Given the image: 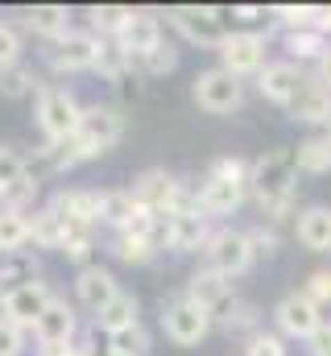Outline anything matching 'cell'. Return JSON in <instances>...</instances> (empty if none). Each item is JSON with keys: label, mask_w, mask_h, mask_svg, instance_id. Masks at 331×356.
Here are the masks:
<instances>
[{"label": "cell", "mask_w": 331, "mask_h": 356, "mask_svg": "<svg viewBox=\"0 0 331 356\" xmlns=\"http://www.w3.org/2000/svg\"><path fill=\"white\" fill-rule=\"evenodd\" d=\"M120 133H124V116L116 112V108H83L79 124H75V133L63 141V145H46V154L54 158V166H79L87 158H99V154H108L116 141H120Z\"/></svg>", "instance_id": "1"}, {"label": "cell", "mask_w": 331, "mask_h": 356, "mask_svg": "<svg viewBox=\"0 0 331 356\" xmlns=\"http://www.w3.org/2000/svg\"><path fill=\"white\" fill-rule=\"evenodd\" d=\"M294 178H298V166H294V154L290 149H273L265 158L252 162L248 170V186L261 203L265 216H282L294 199Z\"/></svg>", "instance_id": "2"}, {"label": "cell", "mask_w": 331, "mask_h": 356, "mask_svg": "<svg viewBox=\"0 0 331 356\" xmlns=\"http://www.w3.org/2000/svg\"><path fill=\"white\" fill-rule=\"evenodd\" d=\"M83 108L75 104V95L67 88H38V124H42V137H46V145L54 149V145H63L71 133H75V124H79Z\"/></svg>", "instance_id": "3"}, {"label": "cell", "mask_w": 331, "mask_h": 356, "mask_svg": "<svg viewBox=\"0 0 331 356\" xmlns=\"http://www.w3.org/2000/svg\"><path fill=\"white\" fill-rule=\"evenodd\" d=\"M195 104L203 108V112H211V116H228V112H236L241 108V99H245V88H241V79L232 75V71H224V67H211V71H203V75H195Z\"/></svg>", "instance_id": "4"}, {"label": "cell", "mask_w": 331, "mask_h": 356, "mask_svg": "<svg viewBox=\"0 0 331 356\" xmlns=\"http://www.w3.org/2000/svg\"><path fill=\"white\" fill-rule=\"evenodd\" d=\"M75 307L67 302V298H50L46 302V311L38 315V323H33V340H38V353L42 356H54V353H67L71 348V340H75Z\"/></svg>", "instance_id": "5"}, {"label": "cell", "mask_w": 331, "mask_h": 356, "mask_svg": "<svg viewBox=\"0 0 331 356\" xmlns=\"http://www.w3.org/2000/svg\"><path fill=\"white\" fill-rule=\"evenodd\" d=\"M203 253H207V269H216L224 277H236V273H245L252 266V241H248V232H236V228L211 232Z\"/></svg>", "instance_id": "6"}, {"label": "cell", "mask_w": 331, "mask_h": 356, "mask_svg": "<svg viewBox=\"0 0 331 356\" xmlns=\"http://www.w3.org/2000/svg\"><path fill=\"white\" fill-rule=\"evenodd\" d=\"M162 327L178 348H195V344L207 340V332H211V311H203V307L191 302V298H174L162 311Z\"/></svg>", "instance_id": "7"}, {"label": "cell", "mask_w": 331, "mask_h": 356, "mask_svg": "<svg viewBox=\"0 0 331 356\" xmlns=\"http://www.w3.org/2000/svg\"><path fill=\"white\" fill-rule=\"evenodd\" d=\"M170 21H174V29H178L186 42H195V46H203V50H220V46H224V38H228L224 17H220L216 8L182 4V8H174V13H170Z\"/></svg>", "instance_id": "8"}, {"label": "cell", "mask_w": 331, "mask_h": 356, "mask_svg": "<svg viewBox=\"0 0 331 356\" xmlns=\"http://www.w3.org/2000/svg\"><path fill=\"white\" fill-rule=\"evenodd\" d=\"M33 191H38V178L29 175L25 158L17 149L0 145V199H4V207L25 211V203L33 199Z\"/></svg>", "instance_id": "9"}, {"label": "cell", "mask_w": 331, "mask_h": 356, "mask_svg": "<svg viewBox=\"0 0 331 356\" xmlns=\"http://www.w3.org/2000/svg\"><path fill=\"white\" fill-rule=\"evenodd\" d=\"M99 42H104V38H95V33H87V29H71L67 38L54 42L50 67H54V71H67V75L91 71V67H95V54H99Z\"/></svg>", "instance_id": "10"}, {"label": "cell", "mask_w": 331, "mask_h": 356, "mask_svg": "<svg viewBox=\"0 0 331 356\" xmlns=\"http://www.w3.org/2000/svg\"><path fill=\"white\" fill-rule=\"evenodd\" d=\"M307 88V75L298 71V63H265L261 71H257V91L265 95V99H273V104H294L298 95Z\"/></svg>", "instance_id": "11"}, {"label": "cell", "mask_w": 331, "mask_h": 356, "mask_svg": "<svg viewBox=\"0 0 331 356\" xmlns=\"http://www.w3.org/2000/svg\"><path fill=\"white\" fill-rule=\"evenodd\" d=\"M50 298H54V294H50L46 282H29V286H21V290H13V294L0 298V319H8V323H17V327H33Z\"/></svg>", "instance_id": "12"}, {"label": "cell", "mask_w": 331, "mask_h": 356, "mask_svg": "<svg viewBox=\"0 0 331 356\" xmlns=\"http://www.w3.org/2000/svg\"><path fill=\"white\" fill-rule=\"evenodd\" d=\"M273 319H277V327H282L286 336H294V340H311V336L323 327V315H319V307H315L307 294H286V298L277 302Z\"/></svg>", "instance_id": "13"}, {"label": "cell", "mask_w": 331, "mask_h": 356, "mask_svg": "<svg viewBox=\"0 0 331 356\" xmlns=\"http://www.w3.org/2000/svg\"><path fill=\"white\" fill-rule=\"evenodd\" d=\"M220 58H224V71H232L236 79L248 71H261L265 67V38L261 33H228L224 46H220Z\"/></svg>", "instance_id": "14"}, {"label": "cell", "mask_w": 331, "mask_h": 356, "mask_svg": "<svg viewBox=\"0 0 331 356\" xmlns=\"http://www.w3.org/2000/svg\"><path fill=\"white\" fill-rule=\"evenodd\" d=\"M116 46L124 50L129 63H133V58H145L154 46H162V21H158L154 13H145V8H133V17H129V25L120 29Z\"/></svg>", "instance_id": "15"}, {"label": "cell", "mask_w": 331, "mask_h": 356, "mask_svg": "<svg viewBox=\"0 0 331 356\" xmlns=\"http://www.w3.org/2000/svg\"><path fill=\"white\" fill-rule=\"evenodd\" d=\"M245 191H248V182H241V178L207 175L203 191L195 195V207H199L203 216H232V211L245 203Z\"/></svg>", "instance_id": "16"}, {"label": "cell", "mask_w": 331, "mask_h": 356, "mask_svg": "<svg viewBox=\"0 0 331 356\" xmlns=\"http://www.w3.org/2000/svg\"><path fill=\"white\" fill-rule=\"evenodd\" d=\"M75 294H79V302L91 311V315H99L116 294H120V286H116V277L108 273V269L99 266H83L79 277H75Z\"/></svg>", "instance_id": "17"}, {"label": "cell", "mask_w": 331, "mask_h": 356, "mask_svg": "<svg viewBox=\"0 0 331 356\" xmlns=\"http://www.w3.org/2000/svg\"><path fill=\"white\" fill-rule=\"evenodd\" d=\"M207 216H199V211H174L170 216V228H166V245L174 249V253H195V249H203L207 245V224H203Z\"/></svg>", "instance_id": "18"}, {"label": "cell", "mask_w": 331, "mask_h": 356, "mask_svg": "<svg viewBox=\"0 0 331 356\" xmlns=\"http://www.w3.org/2000/svg\"><path fill=\"white\" fill-rule=\"evenodd\" d=\"M50 211L67 224V228H87L95 224V191H58L50 199Z\"/></svg>", "instance_id": "19"}, {"label": "cell", "mask_w": 331, "mask_h": 356, "mask_svg": "<svg viewBox=\"0 0 331 356\" xmlns=\"http://www.w3.org/2000/svg\"><path fill=\"white\" fill-rule=\"evenodd\" d=\"M228 282H232V277H224V273H216V269H199V273L191 277V286H186V298L199 302L203 311L228 307V302H232V286H228Z\"/></svg>", "instance_id": "20"}, {"label": "cell", "mask_w": 331, "mask_h": 356, "mask_svg": "<svg viewBox=\"0 0 331 356\" xmlns=\"http://www.w3.org/2000/svg\"><path fill=\"white\" fill-rule=\"evenodd\" d=\"M298 245L311 249V253H331V207L315 203L298 216Z\"/></svg>", "instance_id": "21"}, {"label": "cell", "mask_w": 331, "mask_h": 356, "mask_svg": "<svg viewBox=\"0 0 331 356\" xmlns=\"http://www.w3.org/2000/svg\"><path fill=\"white\" fill-rule=\"evenodd\" d=\"M137 199L133 191H99L95 195V224H108V228H129V220L137 216Z\"/></svg>", "instance_id": "22"}, {"label": "cell", "mask_w": 331, "mask_h": 356, "mask_svg": "<svg viewBox=\"0 0 331 356\" xmlns=\"http://www.w3.org/2000/svg\"><path fill=\"white\" fill-rule=\"evenodd\" d=\"M25 25H29L38 38L58 42V38H67V33H71V13H67L63 4H38L33 13H25Z\"/></svg>", "instance_id": "23"}, {"label": "cell", "mask_w": 331, "mask_h": 356, "mask_svg": "<svg viewBox=\"0 0 331 356\" xmlns=\"http://www.w3.org/2000/svg\"><path fill=\"white\" fill-rule=\"evenodd\" d=\"M29 282H38V266H33V257L25 249L21 253H0V298L29 286Z\"/></svg>", "instance_id": "24"}, {"label": "cell", "mask_w": 331, "mask_h": 356, "mask_svg": "<svg viewBox=\"0 0 331 356\" xmlns=\"http://www.w3.org/2000/svg\"><path fill=\"white\" fill-rule=\"evenodd\" d=\"M290 116H294V120H307V124L331 120V91L323 88V83H307L302 95L290 104Z\"/></svg>", "instance_id": "25"}, {"label": "cell", "mask_w": 331, "mask_h": 356, "mask_svg": "<svg viewBox=\"0 0 331 356\" xmlns=\"http://www.w3.org/2000/svg\"><path fill=\"white\" fill-rule=\"evenodd\" d=\"M29 241H33L38 249H63L67 224H63L50 207H42V211H33V220H29Z\"/></svg>", "instance_id": "26"}, {"label": "cell", "mask_w": 331, "mask_h": 356, "mask_svg": "<svg viewBox=\"0 0 331 356\" xmlns=\"http://www.w3.org/2000/svg\"><path fill=\"white\" fill-rule=\"evenodd\" d=\"M29 245V216L17 207H0V253H21Z\"/></svg>", "instance_id": "27"}, {"label": "cell", "mask_w": 331, "mask_h": 356, "mask_svg": "<svg viewBox=\"0 0 331 356\" xmlns=\"http://www.w3.org/2000/svg\"><path fill=\"white\" fill-rule=\"evenodd\" d=\"M95 323L112 336V332H124V327H137V298L133 294H116L99 315H95Z\"/></svg>", "instance_id": "28"}, {"label": "cell", "mask_w": 331, "mask_h": 356, "mask_svg": "<svg viewBox=\"0 0 331 356\" xmlns=\"http://www.w3.org/2000/svg\"><path fill=\"white\" fill-rule=\"evenodd\" d=\"M294 166L307 175H328L331 170V141L328 137H311L294 149Z\"/></svg>", "instance_id": "29"}, {"label": "cell", "mask_w": 331, "mask_h": 356, "mask_svg": "<svg viewBox=\"0 0 331 356\" xmlns=\"http://www.w3.org/2000/svg\"><path fill=\"white\" fill-rule=\"evenodd\" d=\"M286 46H290L294 58H323L331 50L328 38H323L319 29H290V33H286Z\"/></svg>", "instance_id": "30"}, {"label": "cell", "mask_w": 331, "mask_h": 356, "mask_svg": "<svg viewBox=\"0 0 331 356\" xmlns=\"http://www.w3.org/2000/svg\"><path fill=\"white\" fill-rule=\"evenodd\" d=\"M29 91H38V79H33V71H29L25 63H13V67L0 71V95H4V99H21V95H29Z\"/></svg>", "instance_id": "31"}, {"label": "cell", "mask_w": 331, "mask_h": 356, "mask_svg": "<svg viewBox=\"0 0 331 356\" xmlns=\"http://www.w3.org/2000/svg\"><path fill=\"white\" fill-rule=\"evenodd\" d=\"M108 353L112 356H145L150 353V336H145V327L137 323V327L112 332V336H108Z\"/></svg>", "instance_id": "32"}, {"label": "cell", "mask_w": 331, "mask_h": 356, "mask_svg": "<svg viewBox=\"0 0 331 356\" xmlns=\"http://www.w3.org/2000/svg\"><path fill=\"white\" fill-rule=\"evenodd\" d=\"M129 17H133V8H124V4H99V8H91V25L99 33H108L112 42L120 38V29L129 25Z\"/></svg>", "instance_id": "33"}, {"label": "cell", "mask_w": 331, "mask_h": 356, "mask_svg": "<svg viewBox=\"0 0 331 356\" xmlns=\"http://www.w3.org/2000/svg\"><path fill=\"white\" fill-rule=\"evenodd\" d=\"M129 67H133V63L124 58V50H120L116 42H99V54H95V67H91V71H99L104 79H120Z\"/></svg>", "instance_id": "34"}, {"label": "cell", "mask_w": 331, "mask_h": 356, "mask_svg": "<svg viewBox=\"0 0 331 356\" xmlns=\"http://www.w3.org/2000/svg\"><path fill=\"white\" fill-rule=\"evenodd\" d=\"M116 257H120L124 266H145V261L154 257V245H150V241H141V236L120 232V236H116Z\"/></svg>", "instance_id": "35"}, {"label": "cell", "mask_w": 331, "mask_h": 356, "mask_svg": "<svg viewBox=\"0 0 331 356\" xmlns=\"http://www.w3.org/2000/svg\"><path fill=\"white\" fill-rule=\"evenodd\" d=\"M141 67H145L150 75H166V71H174V67H178V54H174V46H170V42H162V46H154V50L141 58Z\"/></svg>", "instance_id": "36"}, {"label": "cell", "mask_w": 331, "mask_h": 356, "mask_svg": "<svg viewBox=\"0 0 331 356\" xmlns=\"http://www.w3.org/2000/svg\"><path fill=\"white\" fill-rule=\"evenodd\" d=\"M13 63H21V33L8 21H0V71Z\"/></svg>", "instance_id": "37"}, {"label": "cell", "mask_w": 331, "mask_h": 356, "mask_svg": "<svg viewBox=\"0 0 331 356\" xmlns=\"http://www.w3.org/2000/svg\"><path fill=\"white\" fill-rule=\"evenodd\" d=\"M58 253H67L71 261H87L91 257V232L87 228H67V241H63Z\"/></svg>", "instance_id": "38"}, {"label": "cell", "mask_w": 331, "mask_h": 356, "mask_svg": "<svg viewBox=\"0 0 331 356\" xmlns=\"http://www.w3.org/2000/svg\"><path fill=\"white\" fill-rule=\"evenodd\" d=\"M25 353V327L0 319V356H21Z\"/></svg>", "instance_id": "39"}, {"label": "cell", "mask_w": 331, "mask_h": 356, "mask_svg": "<svg viewBox=\"0 0 331 356\" xmlns=\"http://www.w3.org/2000/svg\"><path fill=\"white\" fill-rule=\"evenodd\" d=\"M315 307H323V302H331V269H315L311 277H307V290H302Z\"/></svg>", "instance_id": "40"}, {"label": "cell", "mask_w": 331, "mask_h": 356, "mask_svg": "<svg viewBox=\"0 0 331 356\" xmlns=\"http://www.w3.org/2000/svg\"><path fill=\"white\" fill-rule=\"evenodd\" d=\"M245 356H286V348H282V340H277V336L257 332V336L248 340V353Z\"/></svg>", "instance_id": "41"}, {"label": "cell", "mask_w": 331, "mask_h": 356, "mask_svg": "<svg viewBox=\"0 0 331 356\" xmlns=\"http://www.w3.org/2000/svg\"><path fill=\"white\" fill-rule=\"evenodd\" d=\"M228 307H232V315L224 319V323H228V332H245V327H252V323H257V311H252L248 302H236V298H232Z\"/></svg>", "instance_id": "42"}, {"label": "cell", "mask_w": 331, "mask_h": 356, "mask_svg": "<svg viewBox=\"0 0 331 356\" xmlns=\"http://www.w3.org/2000/svg\"><path fill=\"white\" fill-rule=\"evenodd\" d=\"M307 344H311V356H331V323H323Z\"/></svg>", "instance_id": "43"}, {"label": "cell", "mask_w": 331, "mask_h": 356, "mask_svg": "<svg viewBox=\"0 0 331 356\" xmlns=\"http://www.w3.org/2000/svg\"><path fill=\"white\" fill-rule=\"evenodd\" d=\"M315 83H323V88L331 91V50L319 58V79H315Z\"/></svg>", "instance_id": "44"}, {"label": "cell", "mask_w": 331, "mask_h": 356, "mask_svg": "<svg viewBox=\"0 0 331 356\" xmlns=\"http://www.w3.org/2000/svg\"><path fill=\"white\" fill-rule=\"evenodd\" d=\"M241 13V21H257V17H265V8H236Z\"/></svg>", "instance_id": "45"}, {"label": "cell", "mask_w": 331, "mask_h": 356, "mask_svg": "<svg viewBox=\"0 0 331 356\" xmlns=\"http://www.w3.org/2000/svg\"><path fill=\"white\" fill-rule=\"evenodd\" d=\"M54 356H83V348H67V353H54Z\"/></svg>", "instance_id": "46"}, {"label": "cell", "mask_w": 331, "mask_h": 356, "mask_svg": "<svg viewBox=\"0 0 331 356\" xmlns=\"http://www.w3.org/2000/svg\"><path fill=\"white\" fill-rule=\"evenodd\" d=\"M328 141H331V133H328Z\"/></svg>", "instance_id": "47"}]
</instances>
